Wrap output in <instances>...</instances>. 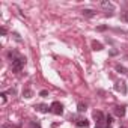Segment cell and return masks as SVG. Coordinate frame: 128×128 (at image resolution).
<instances>
[{
  "label": "cell",
  "mask_w": 128,
  "mask_h": 128,
  "mask_svg": "<svg viewBox=\"0 0 128 128\" xmlns=\"http://www.w3.org/2000/svg\"><path fill=\"white\" fill-rule=\"evenodd\" d=\"M114 88H116V90H120L122 94H126V84H125V82H118Z\"/></svg>",
  "instance_id": "6"
},
{
  "label": "cell",
  "mask_w": 128,
  "mask_h": 128,
  "mask_svg": "<svg viewBox=\"0 0 128 128\" xmlns=\"http://www.w3.org/2000/svg\"><path fill=\"white\" fill-rule=\"evenodd\" d=\"M116 71H119L120 74H128V70H126L125 66H122V65H119V63H118V65H116Z\"/></svg>",
  "instance_id": "12"
},
{
  "label": "cell",
  "mask_w": 128,
  "mask_h": 128,
  "mask_svg": "<svg viewBox=\"0 0 128 128\" xmlns=\"http://www.w3.org/2000/svg\"><path fill=\"white\" fill-rule=\"evenodd\" d=\"M18 56H20V54H18V51H17V50H9V51H8V57H9V60H11V62H14Z\"/></svg>",
  "instance_id": "7"
},
{
  "label": "cell",
  "mask_w": 128,
  "mask_h": 128,
  "mask_svg": "<svg viewBox=\"0 0 128 128\" xmlns=\"http://www.w3.org/2000/svg\"><path fill=\"white\" fill-rule=\"evenodd\" d=\"M2 128H15V126H14L12 124H3V125H2Z\"/></svg>",
  "instance_id": "18"
},
{
  "label": "cell",
  "mask_w": 128,
  "mask_h": 128,
  "mask_svg": "<svg viewBox=\"0 0 128 128\" xmlns=\"http://www.w3.org/2000/svg\"><path fill=\"white\" fill-rule=\"evenodd\" d=\"M100 5H101V8H104V9H112V11H113V5H112L110 2H106V0H104V2H101Z\"/></svg>",
  "instance_id": "11"
},
{
  "label": "cell",
  "mask_w": 128,
  "mask_h": 128,
  "mask_svg": "<svg viewBox=\"0 0 128 128\" xmlns=\"http://www.w3.org/2000/svg\"><path fill=\"white\" fill-rule=\"evenodd\" d=\"M0 96H2V101H3V104L6 102V92H2L0 94Z\"/></svg>",
  "instance_id": "17"
},
{
  "label": "cell",
  "mask_w": 128,
  "mask_h": 128,
  "mask_svg": "<svg viewBox=\"0 0 128 128\" xmlns=\"http://www.w3.org/2000/svg\"><path fill=\"white\" fill-rule=\"evenodd\" d=\"M106 29H107V26H98L96 27V30H100V32H104Z\"/></svg>",
  "instance_id": "19"
},
{
  "label": "cell",
  "mask_w": 128,
  "mask_h": 128,
  "mask_svg": "<svg viewBox=\"0 0 128 128\" xmlns=\"http://www.w3.org/2000/svg\"><path fill=\"white\" fill-rule=\"evenodd\" d=\"M94 119H95L96 125H102L106 122V114L102 112H94Z\"/></svg>",
  "instance_id": "3"
},
{
  "label": "cell",
  "mask_w": 128,
  "mask_h": 128,
  "mask_svg": "<svg viewBox=\"0 0 128 128\" xmlns=\"http://www.w3.org/2000/svg\"><path fill=\"white\" fill-rule=\"evenodd\" d=\"M82 14H83V17L92 18V17H95V15H96V11H94V9H83V11H82Z\"/></svg>",
  "instance_id": "5"
},
{
  "label": "cell",
  "mask_w": 128,
  "mask_h": 128,
  "mask_svg": "<svg viewBox=\"0 0 128 128\" xmlns=\"http://www.w3.org/2000/svg\"><path fill=\"white\" fill-rule=\"evenodd\" d=\"M112 122H113V118L110 114H106V124L107 125H112Z\"/></svg>",
  "instance_id": "16"
},
{
  "label": "cell",
  "mask_w": 128,
  "mask_h": 128,
  "mask_svg": "<svg viewBox=\"0 0 128 128\" xmlns=\"http://www.w3.org/2000/svg\"><path fill=\"white\" fill-rule=\"evenodd\" d=\"M15 92H17V90H15V89H9V90H8V92H6V94H11V95H15Z\"/></svg>",
  "instance_id": "22"
},
{
  "label": "cell",
  "mask_w": 128,
  "mask_h": 128,
  "mask_svg": "<svg viewBox=\"0 0 128 128\" xmlns=\"http://www.w3.org/2000/svg\"><path fill=\"white\" fill-rule=\"evenodd\" d=\"M76 125H77V126H82V128H83V126L86 128V126H89V120H88V119H77V120H76Z\"/></svg>",
  "instance_id": "9"
},
{
  "label": "cell",
  "mask_w": 128,
  "mask_h": 128,
  "mask_svg": "<svg viewBox=\"0 0 128 128\" xmlns=\"http://www.w3.org/2000/svg\"><path fill=\"white\" fill-rule=\"evenodd\" d=\"M86 108H88V106H86V104H83V102H78V104H77V110H78L80 113L86 112Z\"/></svg>",
  "instance_id": "15"
},
{
  "label": "cell",
  "mask_w": 128,
  "mask_h": 128,
  "mask_svg": "<svg viewBox=\"0 0 128 128\" xmlns=\"http://www.w3.org/2000/svg\"><path fill=\"white\" fill-rule=\"evenodd\" d=\"M50 108H51V112H53L54 114H62V113H63V106H62L59 101H54V102H51Z\"/></svg>",
  "instance_id": "2"
},
{
  "label": "cell",
  "mask_w": 128,
  "mask_h": 128,
  "mask_svg": "<svg viewBox=\"0 0 128 128\" xmlns=\"http://www.w3.org/2000/svg\"><path fill=\"white\" fill-rule=\"evenodd\" d=\"M95 128H110V125H107V126H104V125H95Z\"/></svg>",
  "instance_id": "24"
},
{
  "label": "cell",
  "mask_w": 128,
  "mask_h": 128,
  "mask_svg": "<svg viewBox=\"0 0 128 128\" xmlns=\"http://www.w3.org/2000/svg\"><path fill=\"white\" fill-rule=\"evenodd\" d=\"M48 95V90H41L39 92V96H47Z\"/></svg>",
  "instance_id": "20"
},
{
  "label": "cell",
  "mask_w": 128,
  "mask_h": 128,
  "mask_svg": "<svg viewBox=\"0 0 128 128\" xmlns=\"http://www.w3.org/2000/svg\"><path fill=\"white\" fill-rule=\"evenodd\" d=\"M120 20L125 21V23H128V9H125V11L120 12Z\"/></svg>",
  "instance_id": "14"
},
{
  "label": "cell",
  "mask_w": 128,
  "mask_h": 128,
  "mask_svg": "<svg viewBox=\"0 0 128 128\" xmlns=\"http://www.w3.org/2000/svg\"><path fill=\"white\" fill-rule=\"evenodd\" d=\"M23 95H24V98H32L33 96V90L32 89H24L23 90Z\"/></svg>",
  "instance_id": "13"
},
{
  "label": "cell",
  "mask_w": 128,
  "mask_h": 128,
  "mask_svg": "<svg viewBox=\"0 0 128 128\" xmlns=\"http://www.w3.org/2000/svg\"><path fill=\"white\" fill-rule=\"evenodd\" d=\"M92 48H94L95 51H100V50H102L104 47H102L101 42H98V41H92Z\"/></svg>",
  "instance_id": "10"
},
{
  "label": "cell",
  "mask_w": 128,
  "mask_h": 128,
  "mask_svg": "<svg viewBox=\"0 0 128 128\" xmlns=\"http://www.w3.org/2000/svg\"><path fill=\"white\" fill-rule=\"evenodd\" d=\"M119 128H125V126H124V125H122V126H119Z\"/></svg>",
  "instance_id": "25"
},
{
  "label": "cell",
  "mask_w": 128,
  "mask_h": 128,
  "mask_svg": "<svg viewBox=\"0 0 128 128\" xmlns=\"http://www.w3.org/2000/svg\"><path fill=\"white\" fill-rule=\"evenodd\" d=\"M24 65H26V57L18 56V57L12 62V72H15V74L21 72V71H23V68H24Z\"/></svg>",
  "instance_id": "1"
},
{
  "label": "cell",
  "mask_w": 128,
  "mask_h": 128,
  "mask_svg": "<svg viewBox=\"0 0 128 128\" xmlns=\"http://www.w3.org/2000/svg\"><path fill=\"white\" fill-rule=\"evenodd\" d=\"M0 32H2V35H6V33H8V30H6V27H2V29H0Z\"/></svg>",
  "instance_id": "21"
},
{
  "label": "cell",
  "mask_w": 128,
  "mask_h": 128,
  "mask_svg": "<svg viewBox=\"0 0 128 128\" xmlns=\"http://www.w3.org/2000/svg\"><path fill=\"white\" fill-rule=\"evenodd\" d=\"M35 108H38V110L42 112V113H48V112H51V108H50L48 106H45V104H38Z\"/></svg>",
  "instance_id": "8"
},
{
  "label": "cell",
  "mask_w": 128,
  "mask_h": 128,
  "mask_svg": "<svg viewBox=\"0 0 128 128\" xmlns=\"http://www.w3.org/2000/svg\"><path fill=\"white\" fill-rule=\"evenodd\" d=\"M114 114L119 116V118H124L125 116V107L124 106H116L114 107Z\"/></svg>",
  "instance_id": "4"
},
{
  "label": "cell",
  "mask_w": 128,
  "mask_h": 128,
  "mask_svg": "<svg viewBox=\"0 0 128 128\" xmlns=\"http://www.w3.org/2000/svg\"><path fill=\"white\" fill-rule=\"evenodd\" d=\"M32 128H41V126H39V124H35V122H32Z\"/></svg>",
  "instance_id": "23"
}]
</instances>
